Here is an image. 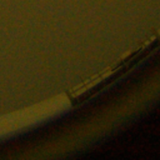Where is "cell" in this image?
Listing matches in <instances>:
<instances>
[{
	"label": "cell",
	"mask_w": 160,
	"mask_h": 160,
	"mask_svg": "<svg viewBox=\"0 0 160 160\" xmlns=\"http://www.w3.org/2000/svg\"><path fill=\"white\" fill-rule=\"evenodd\" d=\"M160 45V38H152L151 41H149L146 45H144L142 48H140L139 50L134 51L131 55H129L125 60H122L120 64H118L112 70H109V72L105 75V78L100 79L96 81V84H91V85H84L81 89L76 90V92L74 91V96L70 95V99L72 101V104H79L84 100H86L88 98H90L91 95L99 92L100 90H102L104 88L109 86L110 84H112L115 80H118L120 76H122L124 74H126L130 69H132L135 65H138L142 59H145L148 55H150L158 46Z\"/></svg>",
	"instance_id": "cell-1"
}]
</instances>
